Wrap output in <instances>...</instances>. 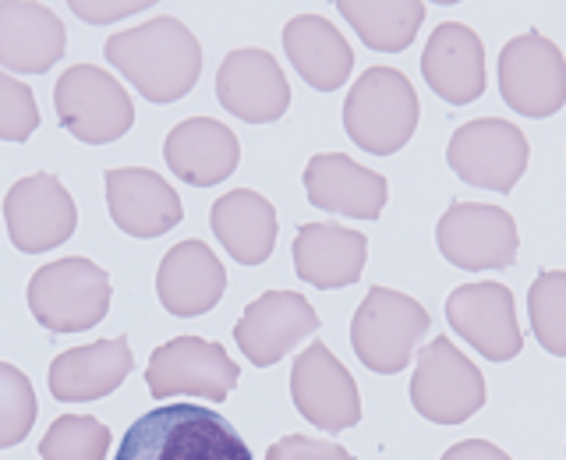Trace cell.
Instances as JSON below:
<instances>
[{
	"instance_id": "obj_23",
	"label": "cell",
	"mask_w": 566,
	"mask_h": 460,
	"mask_svg": "<svg viewBox=\"0 0 566 460\" xmlns=\"http://www.w3.org/2000/svg\"><path fill=\"white\" fill-rule=\"evenodd\" d=\"M167 167L195 188H212L223 177L238 170L241 142L223 121L212 117H188L170 128L164 142Z\"/></svg>"
},
{
	"instance_id": "obj_26",
	"label": "cell",
	"mask_w": 566,
	"mask_h": 460,
	"mask_svg": "<svg viewBox=\"0 0 566 460\" xmlns=\"http://www.w3.org/2000/svg\"><path fill=\"white\" fill-rule=\"evenodd\" d=\"M212 234L220 238L230 259L244 265H262L276 248V209L265 195L252 188H234L212 202Z\"/></svg>"
},
{
	"instance_id": "obj_4",
	"label": "cell",
	"mask_w": 566,
	"mask_h": 460,
	"mask_svg": "<svg viewBox=\"0 0 566 460\" xmlns=\"http://www.w3.org/2000/svg\"><path fill=\"white\" fill-rule=\"evenodd\" d=\"M29 309L50 333H82L106 318L111 309V273L93 259L67 255L46 262L29 280Z\"/></svg>"
},
{
	"instance_id": "obj_8",
	"label": "cell",
	"mask_w": 566,
	"mask_h": 460,
	"mask_svg": "<svg viewBox=\"0 0 566 460\" xmlns=\"http://www.w3.org/2000/svg\"><path fill=\"white\" fill-rule=\"evenodd\" d=\"M238 379H241L238 362L220 344L202 341V336H174V341L153 351L146 368L149 394L156 400L188 394L220 404L227 400V394H234Z\"/></svg>"
},
{
	"instance_id": "obj_25",
	"label": "cell",
	"mask_w": 566,
	"mask_h": 460,
	"mask_svg": "<svg viewBox=\"0 0 566 460\" xmlns=\"http://www.w3.org/2000/svg\"><path fill=\"white\" fill-rule=\"evenodd\" d=\"M283 50H287L297 75L318 93L340 88L354 67V50L329 18L323 14H294L283 25Z\"/></svg>"
},
{
	"instance_id": "obj_28",
	"label": "cell",
	"mask_w": 566,
	"mask_h": 460,
	"mask_svg": "<svg viewBox=\"0 0 566 460\" xmlns=\"http://www.w3.org/2000/svg\"><path fill=\"white\" fill-rule=\"evenodd\" d=\"M111 432L88 415H61L40 439L43 460H106Z\"/></svg>"
},
{
	"instance_id": "obj_21",
	"label": "cell",
	"mask_w": 566,
	"mask_h": 460,
	"mask_svg": "<svg viewBox=\"0 0 566 460\" xmlns=\"http://www.w3.org/2000/svg\"><path fill=\"white\" fill-rule=\"evenodd\" d=\"M305 191L312 206L354 220H379L386 206V177L354 164L347 153H318L305 167Z\"/></svg>"
},
{
	"instance_id": "obj_12",
	"label": "cell",
	"mask_w": 566,
	"mask_h": 460,
	"mask_svg": "<svg viewBox=\"0 0 566 460\" xmlns=\"http://www.w3.org/2000/svg\"><path fill=\"white\" fill-rule=\"evenodd\" d=\"M4 220L18 252L40 255L75 234L78 209L57 177L32 174L11 185L4 199Z\"/></svg>"
},
{
	"instance_id": "obj_33",
	"label": "cell",
	"mask_w": 566,
	"mask_h": 460,
	"mask_svg": "<svg viewBox=\"0 0 566 460\" xmlns=\"http://www.w3.org/2000/svg\"><path fill=\"white\" fill-rule=\"evenodd\" d=\"M67 8L75 11L82 22L103 25V22H117V18L138 14L142 8H153V4H146V0H71Z\"/></svg>"
},
{
	"instance_id": "obj_18",
	"label": "cell",
	"mask_w": 566,
	"mask_h": 460,
	"mask_svg": "<svg viewBox=\"0 0 566 460\" xmlns=\"http://www.w3.org/2000/svg\"><path fill=\"white\" fill-rule=\"evenodd\" d=\"M106 206L114 223L132 238H159L185 217V206L170 181L142 167L106 170Z\"/></svg>"
},
{
	"instance_id": "obj_24",
	"label": "cell",
	"mask_w": 566,
	"mask_h": 460,
	"mask_svg": "<svg viewBox=\"0 0 566 460\" xmlns=\"http://www.w3.org/2000/svg\"><path fill=\"white\" fill-rule=\"evenodd\" d=\"M368 241L340 223H305L294 238V270L318 291L350 288L361 280Z\"/></svg>"
},
{
	"instance_id": "obj_10",
	"label": "cell",
	"mask_w": 566,
	"mask_h": 460,
	"mask_svg": "<svg viewBox=\"0 0 566 460\" xmlns=\"http://www.w3.org/2000/svg\"><path fill=\"white\" fill-rule=\"evenodd\" d=\"M447 159L460 181L474 188L510 191L527 170V138L510 121L478 117L453 132Z\"/></svg>"
},
{
	"instance_id": "obj_14",
	"label": "cell",
	"mask_w": 566,
	"mask_h": 460,
	"mask_svg": "<svg viewBox=\"0 0 566 460\" xmlns=\"http://www.w3.org/2000/svg\"><path fill=\"white\" fill-rule=\"evenodd\" d=\"M447 318L457 336L489 362H510L524 347V333L517 326L513 294L503 283H464L447 297Z\"/></svg>"
},
{
	"instance_id": "obj_7",
	"label": "cell",
	"mask_w": 566,
	"mask_h": 460,
	"mask_svg": "<svg viewBox=\"0 0 566 460\" xmlns=\"http://www.w3.org/2000/svg\"><path fill=\"white\" fill-rule=\"evenodd\" d=\"M411 404L421 418L436 425H460L482 411L485 376L464 351H457L450 336H436L421 347L411 379Z\"/></svg>"
},
{
	"instance_id": "obj_34",
	"label": "cell",
	"mask_w": 566,
	"mask_h": 460,
	"mask_svg": "<svg viewBox=\"0 0 566 460\" xmlns=\"http://www.w3.org/2000/svg\"><path fill=\"white\" fill-rule=\"evenodd\" d=\"M442 460H510V453L485 439H464L442 453Z\"/></svg>"
},
{
	"instance_id": "obj_19",
	"label": "cell",
	"mask_w": 566,
	"mask_h": 460,
	"mask_svg": "<svg viewBox=\"0 0 566 460\" xmlns=\"http://www.w3.org/2000/svg\"><path fill=\"white\" fill-rule=\"evenodd\" d=\"M67 32L57 11L35 0H0V67L46 75L64 58Z\"/></svg>"
},
{
	"instance_id": "obj_17",
	"label": "cell",
	"mask_w": 566,
	"mask_h": 460,
	"mask_svg": "<svg viewBox=\"0 0 566 460\" xmlns=\"http://www.w3.org/2000/svg\"><path fill=\"white\" fill-rule=\"evenodd\" d=\"M227 270L206 241H181L159 262L156 294L174 318H195L220 305Z\"/></svg>"
},
{
	"instance_id": "obj_29",
	"label": "cell",
	"mask_w": 566,
	"mask_h": 460,
	"mask_svg": "<svg viewBox=\"0 0 566 460\" xmlns=\"http://www.w3.org/2000/svg\"><path fill=\"white\" fill-rule=\"evenodd\" d=\"M531 330L548 354L563 358L566 354V273L548 270L527 291Z\"/></svg>"
},
{
	"instance_id": "obj_13",
	"label": "cell",
	"mask_w": 566,
	"mask_h": 460,
	"mask_svg": "<svg viewBox=\"0 0 566 460\" xmlns=\"http://www.w3.org/2000/svg\"><path fill=\"white\" fill-rule=\"evenodd\" d=\"M291 397L301 418H308L323 432H344L361 421L358 383L318 341L297 354L291 368Z\"/></svg>"
},
{
	"instance_id": "obj_6",
	"label": "cell",
	"mask_w": 566,
	"mask_h": 460,
	"mask_svg": "<svg viewBox=\"0 0 566 460\" xmlns=\"http://www.w3.org/2000/svg\"><path fill=\"white\" fill-rule=\"evenodd\" d=\"M53 106L64 124L85 146H106L128 135L135 124V103L124 85L96 64H75L53 85Z\"/></svg>"
},
{
	"instance_id": "obj_9",
	"label": "cell",
	"mask_w": 566,
	"mask_h": 460,
	"mask_svg": "<svg viewBox=\"0 0 566 460\" xmlns=\"http://www.w3.org/2000/svg\"><path fill=\"white\" fill-rule=\"evenodd\" d=\"M500 93L524 117H553L566 103L563 50L538 32L513 35L500 53Z\"/></svg>"
},
{
	"instance_id": "obj_31",
	"label": "cell",
	"mask_w": 566,
	"mask_h": 460,
	"mask_svg": "<svg viewBox=\"0 0 566 460\" xmlns=\"http://www.w3.org/2000/svg\"><path fill=\"white\" fill-rule=\"evenodd\" d=\"M35 128H40V106L32 88L0 71V138L25 142Z\"/></svg>"
},
{
	"instance_id": "obj_16",
	"label": "cell",
	"mask_w": 566,
	"mask_h": 460,
	"mask_svg": "<svg viewBox=\"0 0 566 460\" xmlns=\"http://www.w3.org/2000/svg\"><path fill=\"white\" fill-rule=\"evenodd\" d=\"M217 100L227 114L248 124H270L291 106V85L273 53L244 46L230 50L217 71Z\"/></svg>"
},
{
	"instance_id": "obj_20",
	"label": "cell",
	"mask_w": 566,
	"mask_h": 460,
	"mask_svg": "<svg viewBox=\"0 0 566 460\" xmlns=\"http://www.w3.org/2000/svg\"><path fill=\"white\" fill-rule=\"evenodd\" d=\"M421 75L429 88L453 106L474 103L485 93V46L460 22H442L421 53Z\"/></svg>"
},
{
	"instance_id": "obj_30",
	"label": "cell",
	"mask_w": 566,
	"mask_h": 460,
	"mask_svg": "<svg viewBox=\"0 0 566 460\" xmlns=\"http://www.w3.org/2000/svg\"><path fill=\"white\" fill-rule=\"evenodd\" d=\"M35 415H40V404H35L29 376L0 362V450L18 447L32 432Z\"/></svg>"
},
{
	"instance_id": "obj_22",
	"label": "cell",
	"mask_w": 566,
	"mask_h": 460,
	"mask_svg": "<svg viewBox=\"0 0 566 460\" xmlns=\"http://www.w3.org/2000/svg\"><path fill=\"white\" fill-rule=\"evenodd\" d=\"M135 358L128 336H106V341L71 347L50 365V394L61 404H82L111 397L128 379Z\"/></svg>"
},
{
	"instance_id": "obj_5",
	"label": "cell",
	"mask_w": 566,
	"mask_h": 460,
	"mask_svg": "<svg viewBox=\"0 0 566 460\" xmlns=\"http://www.w3.org/2000/svg\"><path fill=\"white\" fill-rule=\"evenodd\" d=\"M429 326L432 315L424 312L421 301L389 288H371L354 312L350 344L365 368L379 372V376H397L411 365Z\"/></svg>"
},
{
	"instance_id": "obj_15",
	"label": "cell",
	"mask_w": 566,
	"mask_h": 460,
	"mask_svg": "<svg viewBox=\"0 0 566 460\" xmlns=\"http://www.w3.org/2000/svg\"><path fill=\"white\" fill-rule=\"evenodd\" d=\"M323 318L312 309V301L305 294L294 291H265L244 309V315L234 326V341L244 351V358L270 368L276 365L283 354H291L305 336H312Z\"/></svg>"
},
{
	"instance_id": "obj_32",
	"label": "cell",
	"mask_w": 566,
	"mask_h": 460,
	"mask_svg": "<svg viewBox=\"0 0 566 460\" xmlns=\"http://www.w3.org/2000/svg\"><path fill=\"white\" fill-rule=\"evenodd\" d=\"M265 460H354L340 442L333 439H312V436H283L265 450Z\"/></svg>"
},
{
	"instance_id": "obj_27",
	"label": "cell",
	"mask_w": 566,
	"mask_h": 460,
	"mask_svg": "<svg viewBox=\"0 0 566 460\" xmlns=\"http://www.w3.org/2000/svg\"><path fill=\"white\" fill-rule=\"evenodd\" d=\"M340 14L361 35V43L382 53H397L415 43L424 22L421 0H340Z\"/></svg>"
},
{
	"instance_id": "obj_1",
	"label": "cell",
	"mask_w": 566,
	"mask_h": 460,
	"mask_svg": "<svg viewBox=\"0 0 566 460\" xmlns=\"http://www.w3.org/2000/svg\"><path fill=\"white\" fill-rule=\"evenodd\" d=\"M103 53L149 103L188 96L202 75V46L177 18H153L138 29L117 32L106 40Z\"/></svg>"
},
{
	"instance_id": "obj_3",
	"label": "cell",
	"mask_w": 566,
	"mask_h": 460,
	"mask_svg": "<svg viewBox=\"0 0 566 460\" xmlns=\"http://www.w3.org/2000/svg\"><path fill=\"white\" fill-rule=\"evenodd\" d=\"M418 93L397 67H368L344 103V128L354 146L389 156L403 149L418 128Z\"/></svg>"
},
{
	"instance_id": "obj_2",
	"label": "cell",
	"mask_w": 566,
	"mask_h": 460,
	"mask_svg": "<svg viewBox=\"0 0 566 460\" xmlns=\"http://www.w3.org/2000/svg\"><path fill=\"white\" fill-rule=\"evenodd\" d=\"M114 460H255L241 432L202 404H164L132 421Z\"/></svg>"
},
{
	"instance_id": "obj_11",
	"label": "cell",
	"mask_w": 566,
	"mask_h": 460,
	"mask_svg": "<svg viewBox=\"0 0 566 460\" xmlns=\"http://www.w3.org/2000/svg\"><path fill=\"white\" fill-rule=\"evenodd\" d=\"M439 252L460 270H506L517 259V220L500 206L457 202L439 220Z\"/></svg>"
}]
</instances>
